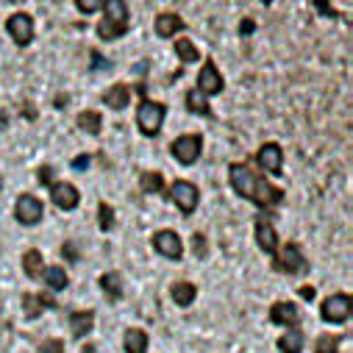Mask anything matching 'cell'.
Wrapping results in <instances>:
<instances>
[{
    "label": "cell",
    "instance_id": "obj_1",
    "mask_svg": "<svg viewBox=\"0 0 353 353\" xmlns=\"http://www.w3.org/2000/svg\"><path fill=\"white\" fill-rule=\"evenodd\" d=\"M228 181L242 201H250L259 209H270L284 201V190L273 187L261 172H253L250 164H242V161L228 164Z\"/></svg>",
    "mask_w": 353,
    "mask_h": 353
},
{
    "label": "cell",
    "instance_id": "obj_2",
    "mask_svg": "<svg viewBox=\"0 0 353 353\" xmlns=\"http://www.w3.org/2000/svg\"><path fill=\"white\" fill-rule=\"evenodd\" d=\"M137 95H139V103H137V128H139L142 137L153 139V137H159V131L164 125L167 106L148 98V86L145 83H137Z\"/></svg>",
    "mask_w": 353,
    "mask_h": 353
},
{
    "label": "cell",
    "instance_id": "obj_3",
    "mask_svg": "<svg viewBox=\"0 0 353 353\" xmlns=\"http://www.w3.org/2000/svg\"><path fill=\"white\" fill-rule=\"evenodd\" d=\"M101 9H103V20L95 28L98 37L103 42H114V39L125 37L128 34V17H131L125 0H103Z\"/></svg>",
    "mask_w": 353,
    "mask_h": 353
},
{
    "label": "cell",
    "instance_id": "obj_4",
    "mask_svg": "<svg viewBox=\"0 0 353 353\" xmlns=\"http://www.w3.org/2000/svg\"><path fill=\"white\" fill-rule=\"evenodd\" d=\"M170 153H172L175 161L184 164V167L195 164L201 159V153H203V134H181V137H175L170 142Z\"/></svg>",
    "mask_w": 353,
    "mask_h": 353
},
{
    "label": "cell",
    "instance_id": "obj_5",
    "mask_svg": "<svg viewBox=\"0 0 353 353\" xmlns=\"http://www.w3.org/2000/svg\"><path fill=\"white\" fill-rule=\"evenodd\" d=\"M273 270H279V273H290V276H295V273H306V270H309L306 256H303V250L298 248V242H287L281 250L273 253Z\"/></svg>",
    "mask_w": 353,
    "mask_h": 353
},
{
    "label": "cell",
    "instance_id": "obj_6",
    "mask_svg": "<svg viewBox=\"0 0 353 353\" xmlns=\"http://www.w3.org/2000/svg\"><path fill=\"white\" fill-rule=\"evenodd\" d=\"M167 198L181 209V214H195V209H198V203H201V190L192 184V181H175L172 187H170V192H167Z\"/></svg>",
    "mask_w": 353,
    "mask_h": 353
},
{
    "label": "cell",
    "instance_id": "obj_7",
    "mask_svg": "<svg viewBox=\"0 0 353 353\" xmlns=\"http://www.w3.org/2000/svg\"><path fill=\"white\" fill-rule=\"evenodd\" d=\"M195 90H198L201 95H206V98H214V95H220V92L225 90V81H223V75H220V70H217V64H214L212 59L203 61V67L198 70Z\"/></svg>",
    "mask_w": 353,
    "mask_h": 353
},
{
    "label": "cell",
    "instance_id": "obj_8",
    "mask_svg": "<svg viewBox=\"0 0 353 353\" xmlns=\"http://www.w3.org/2000/svg\"><path fill=\"white\" fill-rule=\"evenodd\" d=\"M150 242H153V250H156L159 256L170 259V261H179V259L184 256V242H181V236L175 234L172 228H161V231H156Z\"/></svg>",
    "mask_w": 353,
    "mask_h": 353
},
{
    "label": "cell",
    "instance_id": "obj_9",
    "mask_svg": "<svg viewBox=\"0 0 353 353\" xmlns=\"http://www.w3.org/2000/svg\"><path fill=\"white\" fill-rule=\"evenodd\" d=\"M6 34L14 39L17 48H28L34 42V17L26 12H14L6 20Z\"/></svg>",
    "mask_w": 353,
    "mask_h": 353
},
{
    "label": "cell",
    "instance_id": "obj_10",
    "mask_svg": "<svg viewBox=\"0 0 353 353\" xmlns=\"http://www.w3.org/2000/svg\"><path fill=\"white\" fill-rule=\"evenodd\" d=\"M256 167L264 170V175H281L284 167V150L279 142H264L256 150Z\"/></svg>",
    "mask_w": 353,
    "mask_h": 353
},
{
    "label": "cell",
    "instance_id": "obj_11",
    "mask_svg": "<svg viewBox=\"0 0 353 353\" xmlns=\"http://www.w3.org/2000/svg\"><path fill=\"white\" fill-rule=\"evenodd\" d=\"M320 317L325 323H347L350 320V295L336 292L320 303Z\"/></svg>",
    "mask_w": 353,
    "mask_h": 353
},
{
    "label": "cell",
    "instance_id": "obj_12",
    "mask_svg": "<svg viewBox=\"0 0 353 353\" xmlns=\"http://www.w3.org/2000/svg\"><path fill=\"white\" fill-rule=\"evenodd\" d=\"M48 190H50L53 206H59L61 212H72V209L81 203V192H78L75 184H70V181H53Z\"/></svg>",
    "mask_w": 353,
    "mask_h": 353
},
{
    "label": "cell",
    "instance_id": "obj_13",
    "mask_svg": "<svg viewBox=\"0 0 353 353\" xmlns=\"http://www.w3.org/2000/svg\"><path fill=\"white\" fill-rule=\"evenodd\" d=\"M42 212H45V206H42L39 198H34V195H28V192L17 198L14 217H17L20 225H37V223L42 220Z\"/></svg>",
    "mask_w": 353,
    "mask_h": 353
},
{
    "label": "cell",
    "instance_id": "obj_14",
    "mask_svg": "<svg viewBox=\"0 0 353 353\" xmlns=\"http://www.w3.org/2000/svg\"><path fill=\"white\" fill-rule=\"evenodd\" d=\"M184 28H187L184 17L175 14V12H161V14H156V23H153V31L159 39H170L175 34H181Z\"/></svg>",
    "mask_w": 353,
    "mask_h": 353
},
{
    "label": "cell",
    "instance_id": "obj_15",
    "mask_svg": "<svg viewBox=\"0 0 353 353\" xmlns=\"http://www.w3.org/2000/svg\"><path fill=\"white\" fill-rule=\"evenodd\" d=\"M256 245L264 253H270V256L279 250V234H276V225L268 217H259L256 220Z\"/></svg>",
    "mask_w": 353,
    "mask_h": 353
},
{
    "label": "cell",
    "instance_id": "obj_16",
    "mask_svg": "<svg viewBox=\"0 0 353 353\" xmlns=\"http://www.w3.org/2000/svg\"><path fill=\"white\" fill-rule=\"evenodd\" d=\"M48 309H56V301H53V292H34V295H23V312L28 320H37L42 312Z\"/></svg>",
    "mask_w": 353,
    "mask_h": 353
},
{
    "label": "cell",
    "instance_id": "obj_17",
    "mask_svg": "<svg viewBox=\"0 0 353 353\" xmlns=\"http://www.w3.org/2000/svg\"><path fill=\"white\" fill-rule=\"evenodd\" d=\"M270 320H273L276 325H284V328H298V323H301V312H298L295 303H290V301H279V303L270 306Z\"/></svg>",
    "mask_w": 353,
    "mask_h": 353
},
{
    "label": "cell",
    "instance_id": "obj_18",
    "mask_svg": "<svg viewBox=\"0 0 353 353\" xmlns=\"http://www.w3.org/2000/svg\"><path fill=\"white\" fill-rule=\"evenodd\" d=\"M101 103L109 106L112 112H123V109H128V103H131V90H128V83H112L109 90L101 95Z\"/></svg>",
    "mask_w": 353,
    "mask_h": 353
},
{
    "label": "cell",
    "instance_id": "obj_19",
    "mask_svg": "<svg viewBox=\"0 0 353 353\" xmlns=\"http://www.w3.org/2000/svg\"><path fill=\"white\" fill-rule=\"evenodd\" d=\"M95 328V312L92 309H83V312H72L70 314V331L75 339H83Z\"/></svg>",
    "mask_w": 353,
    "mask_h": 353
},
{
    "label": "cell",
    "instance_id": "obj_20",
    "mask_svg": "<svg viewBox=\"0 0 353 353\" xmlns=\"http://www.w3.org/2000/svg\"><path fill=\"white\" fill-rule=\"evenodd\" d=\"M170 298H172V303L175 306H192L195 303V298H198V287L192 284V281H175L172 287H170Z\"/></svg>",
    "mask_w": 353,
    "mask_h": 353
},
{
    "label": "cell",
    "instance_id": "obj_21",
    "mask_svg": "<svg viewBox=\"0 0 353 353\" xmlns=\"http://www.w3.org/2000/svg\"><path fill=\"white\" fill-rule=\"evenodd\" d=\"M184 106H187V112H190V114H195V117H209V120H212L209 98H206V95H201L198 90H190V92L184 95Z\"/></svg>",
    "mask_w": 353,
    "mask_h": 353
},
{
    "label": "cell",
    "instance_id": "obj_22",
    "mask_svg": "<svg viewBox=\"0 0 353 353\" xmlns=\"http://www.w3.org/2000/svg\"><path fill=\"white\" fill-rule=\"evenodd\" d=\"M78 128L83 131V134H90V137H98L101 131H103V117L95 112V109H83V112H78Z\"/></svg>",
    "mask_w": 353,
    "mask_h": 353
},
{
    "label": "cell",
    "instance_id": "obj_23",
    "mask_svg": "<svg viewBox=\"0 0 353 353\" xmlns=\"http://www.w3.org/2000/svg\"><path fill=\"white\" fill-rule=\"evenodd\" d=\"M23 270H26V276H28L31 281L42 279V273H45V261H42V253H39L37 248H31V250L23 253Z\"/></svg>",
    "mask_w": 353,
    "mask_h": 353
},
{
    "label": "cell",
    "instance_id": "obj_24",
    "mask_svg": "<svg viewBox=\"0 0 353 353\" xmlns=\"http://www.w3.org/2000/svg\"><path fill=\"white\" fill-rule=\"evenodd\" d=\"M42 279H45V284H48V292H61V290H67V284H70L67 270L59 268V264H53V268H45Z\"/></svg>",
    "mask_w": 353,
    "mask_h": 353
},
{
    "label": "cell",
    "instance_id": "obj_25",
    "mask_svg": "<svg viewBox=\"0 0 353 353\" xmlns=\"http://www.w3.org/2000/svg\"><path fill=\"white\" fill-rule=\"evenodd\" d=\"M148 334L142 328H128L125 336H123V345H125V353H148Z\"/></svg>",
    "mask_w": 353,
    "mask_h": 353
},
{
    "label": "cell",
    "instance_id": "obj_26",
    "mask_svg": "<svg viewBox=\"0 0 353 353\" xmlns=\"http://www.w3.org/2000/svg\"><path fill=\"white\" fill-rule=\"evenodd\" d=\"M139 187L145 195H164V175L156 170H148L139 175Z\"/></svg>",
    "mask_w": 353,
    "mask_h": 353
},
{
    "label": "cell",
    "instance_id": "obj_27",
    "mask_svg": "<svg viewBox=\"0 0 353 353\" xmlns=\"http://www.w3.org/2000/svg\"><path fill=\"white\" fill-rule=\"evenodd\" d=\"M98 284H101V290H103V295L109 301H120L123 298V279H120V273H103Z\"/></svg>",
    "mask_w": 353,
    "mask_h": 353
},
{
    "label": "cell",
    "instance_id": "obj_28",
    "mask_svg": "<svg viewBox=\"0 0 353 353\" xmlns=\"http://www.w3.org/2000/svg\"><path fill=\"white\" fill-rule=\"evenodd\" d=\"M175 56H179L184 64H195L201 61V50L192 39H175Z\"/></svg>",
    "mask_w": 353,
    "mask_h": 353
},
{
    "label": "cell",
    "instance_id": "obj_29",
    "mask_svg": "<svg viewBox=\"0 0 353 353\" xmlns=\"http://www.w3.org/2000/svg\"><path fill=\"white\" fill-rule=\"evenodd\" d=\"M279 350H281V353H301V350H303V331L290 328V331L279 339Z\"/></svg>",
    "mask_w": 353,
    "mask_h": 353
},
{
    "label": "cell",
    "instance_id": "obj_30",
    "mask_svg": "<svg viewBox=\"0 0 353 353\" xmlns=\"http://www.w3.org/2000/svg\"><path fill=\"white\" fill-rule=\"evenodd\" d=\"M314 353H339V336L336 334H323L314 345Z\"/></svg>",
    "mask_w": 353,
    "mask_h": 353
},
{
    "label": "cell",
    "instance_id": "obj_31",
    "mask_svg": "<svg viewBox=\"0 0 353 353\" xmlns=\"http://www.w3.org/2000/svg\"><path fill=\"white\" fill-rule=\"evenodd\" d=\"M98 223H101V231H112L114 228V209L109 203L98 206Z\"/></svg>",
    "mask_w": 353,
    "mask_h": 353
},
{
    "label": "cell",
    "instance_id": "obj_32",
    "mask_svg": "<svg viewBox=\"0 0 353 353\" xmlns=\"http://www.w3.org/2000/svg\"><path fill=\"white\" fill-rule=\"evenodd\" d=\"M101 6H103V0H75V9L81 14H95Z\"/></svg>",
    "mask_w": 353,
    "mask_h": 353
},
{
    "label": "cell",
    "instance_id": "obj_33",
    "mask_svg": "<svg viewBox=\"0 0 353 353\" xmlns=\"http://www.w3.org/2000/svg\"><path fill=\"white\" fill-rule=\"evenodd\" d=\"M90 164H92V156H90V153H81V156H75V159L70 161V167H72L75 172H86V170H90Z\"/></svg>",
    "mask_w": 353,
    "mask_h": 353
},
{
    "label": "cell",
    "instance_id": "obj_34",
    "mask_svg": "<svg viewBox=\"0 0 353 353\" xmlns=\"http://www.w3.org/2000/svg\"><path fill=\"white\" fill-rule=\"evenodd\" d=\"M37 353H64V342L61 339H45Z\"/></svg>",
    "mask_w": 353,
    "mask_h": 353
},
{
    "label": "cell",
    "instance_id": "obj_35",
    "mask_svg": "<svg viewBox=\"0 0 353 353\" xmlns=\"http://www.w3.org/2000/svg\"><path fill=\"white\" fill-rule=\"evenodd\" d=\"M314 9H317L323 17H331V20H336V17H339V14L331 9V3H328V0H314Z\"/></svg>",
    "mask_w": 353,
    "mask_h": 353
},
{
    "label": "cell",
    "instance_id": "obj_36",
    "mask_svg": "<svg viewBox=\"0 0 353 353\" xmlns=\"http://www.w3.org/2000/svg\"><path fill=\"white\" fill-rule=\"evenodd\" d=\"M192 248H195V256L198 259H206V236L203 234H195L192 236Z\"/></svg>",
    "mask_w": 353,
    "mask_h": 353
},
{
    "label": "cell",
    "instance_id": "obj_37",
    "mask_svg": "<svg viewBox=\"0 0 353 353\" xmlns=\"http://www.w3.org/2000/svg\"><path fill=\"white\" fill-rule=\"evenodd\" d=\"M53 175H56V170L53 167H39V184H45V187H50L53 184Z\"/></svg>",
    "mask_w": 353,
    "mask_h": 353
},
{
    "label": "cell",
    "instance_id": "obj_38",
    "mask_svg": "<svg viewBox=\"0 0 353 353\" xmlns=\"http://www.w3.org/2000/svg\"><path fill=\"white\" fill-rule=\"evenodd\" d=\"M61 256H64L67 261H72V264H75V261H78V248H75L72 242H64V245H61Z\"/></svg>",
    "mask_w": 353,
    "mask_h": 353
},
{
    "label": "cell",
    "instance_id": "obj_39",
    "mask_svg": "<svg viewBox=\"0 0 353 353\" xmlns=\"http://www.w3.org/2000/svg\"><path fill=\"white\" fill-rule=\"evenodd\" d=\"M253 31H256V23H253L250 17H245V20L239 23V37H250Z\"/></svg>",
    "mask_w": 353,
    "mask_h": 353
},
{
    "label": "cell",
    "instance_id": "obj_40",
    "mask_svg": "<svg viewBox=\"0 0 353 353\" xmlns=\"http://www.w3.org/2000/svg\"><path fill=\"white\" fill-rule=\"evenodd\" d=\"M92 61H95V64H92V70H98V67H103V70H106V67H109V64H103L106 59H103L98 50H92Z\"/></svg>",
    "mask_w": 353,
    "mask_h": 353
},
{
    "label": "cell",
    "instance_id": "obj_41",
    "mask_svg": "<svg viewBox=\"0 0 353 353\" xmlns=\"http://www.w3.org/2000/svg\"><path fill=\"white\" fill-rule=\"evenodd\" d=\"M301 295H303L306 301H312V298H314V290H312V287H303V290H301Z\"/></svg>",
    "mask_w": 353,
    "mask_h": 353
},
{
    "label": "cell",
    "instance_id": "obj_42",
    "mask_svg": "<svg viewBox=\"0 0 353 353\" xmlns=\"http://www.w3.org/2000/svg\"><path fill=\"white\" fill-rule=\"evenodd\" d=\"M0 190H3V172H0Z\"/></svg>",
    "mask_w": 353,
    "mask_h": 353
},
{
    "label": "cell",
    "instance_id": "obj_43",
    "mask_svg": "<svg viewBox=\"0 0 353 353\" xmlns=\"http://www.w3.org/2000/svg\"><path fill=\"white\" fill-rule=\"evenodd\" d=\"M261 3H264V6H270V3H273V0H261Z\"/></svg>",
    "mask_w": 353,
    "mask_h": 353
}]
</instances>
